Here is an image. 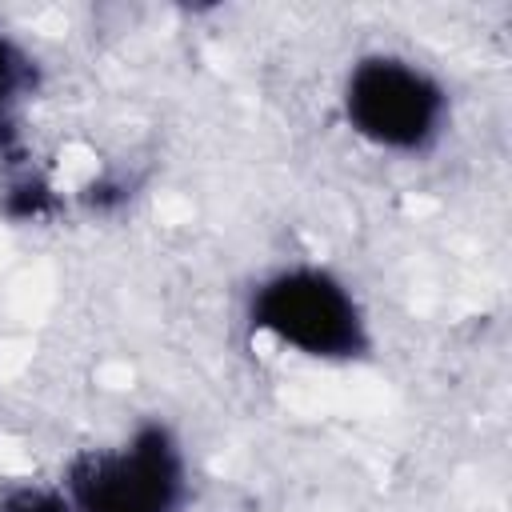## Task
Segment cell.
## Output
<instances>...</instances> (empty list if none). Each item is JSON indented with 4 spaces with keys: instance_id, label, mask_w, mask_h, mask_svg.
<instances>
[{
    "instance_id": "3957f363",
    "label": "cell",
    "mask_w": 512,
    "mask_h": 512,
    "mask_svg": "<svg viewBox=\"0 0 512 512\" xmlns=\"http://www.w3.org/2000/svg\"><path fill=\"white\" fill-rule=\"evenodd\" d=\"M344 112L364 140L392 152H416L444 124V92L400 56H368L348 72Z\"/></svg>"
},
{
    "instance_id": "5b68a950",
    "label": "cell",
    "mask_w": 512,
    "mask_h": 512,
    "mask_svg": "<svg viewBox=\"0 0 512 512\" xmlns=\"http://www.w3.org/2000/svg\"><path fill=\"white\" fill-rule=\"evenodd\" d=\"M0 512H76L68 504L64 492H52V488H36V484H20V488H8L0 496Z\"/></svg>"
},
{
    "instance_id": "6da1fadb",
    "label": "cell",
    "mask_w": 512,
    "mask_h": 512,
    "mask_svg": "<svg viewBox=\"0 0 512 512\" xmlns=\"http://www.w3.org/2000/svg\"><path fill=\"white\" fill-rule=\"evenodd\" d=\"M252 324L320 360H344L368 348V328L356 300L320 268H284L268 276L252 296Z\"/></svg>"
},
{
    "instance_id": "7a4b0ae2",
    "label": "cell",
    "mask_w": 512,
    "mask_h": 512,
    "mask_svg": "<svg viewBox=\"0 0 512 512\" xmlns=\"http://www.w3.org/2000/svg\"><path fill=\"white\" fill-rule=\"evenodd\" d=\"M184 500V464L160 424L140 428L124 448H96L68 468V504L76 512H176Z\"/></svg>"
},
{
    "instance_id": "277c9868",
    "label": "cell",
    "mask_w": 512,
    "mask_h": 512,
    "mask_svg": "<svg viewBox=\"0 0 512 512\" xmlns=\"http://www.w3.org/2000/svg\"><path fill=\"white\" fill-rule=\"evenodd\" d=\"M28 92H32V60L8 36H0V128H8L12 108Z\"/></svg>"
}]
</instances>
